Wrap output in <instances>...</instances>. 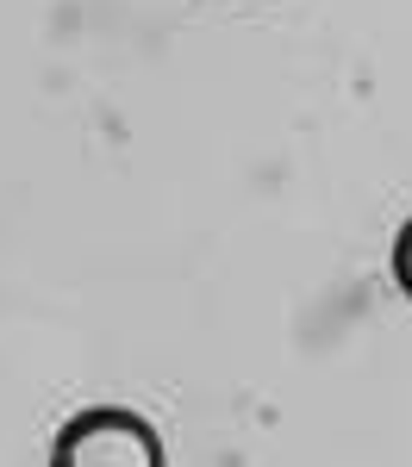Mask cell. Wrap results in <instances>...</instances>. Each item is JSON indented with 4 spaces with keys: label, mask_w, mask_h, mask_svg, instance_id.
Returning <instances> with one entry per match:
<instances>
[{
    "label": "cell",
    "mask_w": 412,
    "mask_h": 467,
    "mask_svg": "<svg viewBox=\"0 0 412 467\" xmlns=\"http://www.w3.org/2000/svg\"><path fill=\"white\" fill-rule=\"evenodd\" d=\"M50 467H163V442L138 411L94 405V411H75L57 431Z\"/></svg>",
    "instance_id": "obj_1"
},
{
    "label": "cell",
    "mask_w": 412,
    "mask_h": 467,
    "mask_svg": "<svg viewBox=\"0 0 412 467\" xmlns=\"http://www.w3.org/2000/svg\"><path fill=\"white\" fill-rule=\"evenodd\" d=\"M394 281H400L407 299H412V218L400 224V237H394Z\"/></svg>",
    "instance_id": "obj_2"
}]
</instances>
